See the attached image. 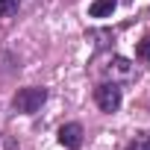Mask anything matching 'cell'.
I'll use <instances>...</instances> for the list:
<instances>
[{"label": "cell", "mask_w": 150, "mask_h": 150, "mask_svg": "<svg viewBox=\"0 0 150 150\" xmlns=\"http://www.w3.org/2000/svg\"><path fill=\"white\" fill-rule=\"evenodd\" d=\"M100 74L106 77V83H127V80L135 77V68H132V62L124 59V56H109V59L100 65Z\"/></svg>", "instance_id": "cell-1"}, {"label": "cell", "mask_w": 150, "mask_h": 150, "mask_svg": "<svg viewBox=\"0 0 150 150\" xmlns=\"http://www.w3.org/2000/svg\"><path fill=\"white\" fill-rule=\"evenodd\" d=\"M44 100H47V91L38 88V86H30V88H21V91L12 97V106H15V112L33 115V112H38V109L44 106Z\"/></svg>", "instance_id": "cell-2"}, {"label": "cell", "mask_w": 150, "mask_h": 150, "mask_svg": "<svg viewBox=\"0 0 150 150\" xmlns=\"http://www.w3.org/2000/svg\"><path fill=\"white\" fill-rule=\"evenodd\" d=\"M94 103L100 106V112H118V106H121V88H118V83H100L94 88Z\"/></svg>", "instance_id": "cell-3"}, {"label": "cell", "mask_w": 150, "mask_h": 150, "mask_svg": "<svg viewBox=\"0 0 150 150\" xmlns=\"http://www.w3.org/2000/svg\"><path fill=\"white\" fill-rule=\"evenodd\" d=\"M59 144L68 147V150H77L83 144V127L77 121H71V124H62L59 127Z\"/></svg>", "instance_id": "cell-4"}, {"label": "cell", "mask_w": 150, "mask_h": 150, "mask_svg": "<svg viewBox=\"0 0 150 150\" xmlns=\"http://www.w3.org/2000/svg\"><path fill=\"white\" fill-rule=\"evenodd\" d=\"M118 6V0H94V3L88 6V15L91 18H109Z\"/></svg>", "instance_id": "cell-5"}, {"label": "cell", "mask_w": 150, "mask_h": 150, "mask_svg": "<svg viewBox=\"0 0 150 150\" xmlns=\"http://www.w3.org/2000/svg\"><path fill=\"white\" fill-rule=\"evenodd\" d=\"M124 150H150V132H141V135H135Z\"/></svg>", "instance_id": "cell-6"}, {"label": "cell", "mask_w": 150, "mask_h": 150, "mask_svg": "<svg viewBox=\"0 0 150 150\" xmlns=\"http://www.w3.org/2000/svg\"><path fill=\"white\" fill-rule=\"evenodd\" d=\"M18 9V0H0V18L3 15H12Z\"/></svg>", "instance_id": "cell-7"}, {"label": "cell", "mask_w": 150, "mask_h": 150, "mask_svg": "<svg viewBox=\"0 0 150 150\" xmlns=\"http://www.w3.org/2000/svg\"><path fill=\"white\" fill-rule=\"evenodd\" d=\"M135 53H138V59H150V38H141L138 47H135Z\"/></svg>", "instance_id": "cell-8"}]
</instances>
